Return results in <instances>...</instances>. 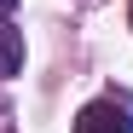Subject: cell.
<instances>
[{
    "label": "cell",
    "mask_w": 133,
    "mask_h": 133,
    "mask_svg": "<svg viewBox=\"0 0 133 133\" xmlns=\"http://www.w3.org/2000/svg\"><path fill=\"white\" fill-rule=\"evenodd\" d=\"M75 133H133V110L122 98H93L75 116Z\"/></svg>",
    "instance_id": "1"
},
{
    "label": "cell",
    "mask_w": 133,
    "mask_h": 133,
    "mask_svg": "<svg viewBox=\"0 0 133 133\" xmlns=\"http://www.w3.org/2000/svg\"><path fill=\"white\" fill-rule=\"evenodd\" d=\"M17 70H23V29L0 23V75H17Z\"/></svg>",
    "instance_id": "2"
},
{
    "label": "cell",
    "mask_w": 133,
    "mask_h": 133,
    "mask_svg": "<svg viewBox=\"0 0 133 133\" xmlns=\"http://www.w3.org/2000/svg\"><path fill=\"white\" fill-rule=\"evenodd\" d=\"M12 6H17V0H0V17H6V12H12Z\"/></svg>",
    "instance_id": "3"
},
{
    "label": "cell",
    "mask_w": 133,
    "mask_h": 133,
    "mask_svg": "<svg viewBox=\"0 0 133 133\" xmlns=\"http://www.w3.org/2000/svg\"><path fill=\"white\" fill-rule=\"evenodd\" d=\"M6 116H12V110H6V104H0V127H6Z\"/></svg>",
    "instance_id": "4"
}]
</instances>
